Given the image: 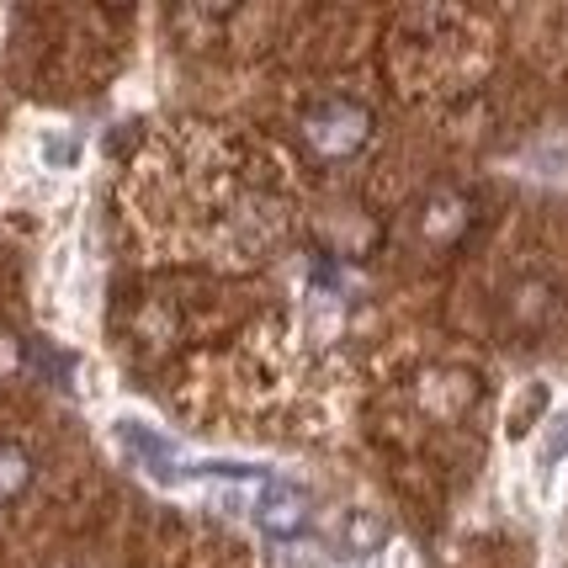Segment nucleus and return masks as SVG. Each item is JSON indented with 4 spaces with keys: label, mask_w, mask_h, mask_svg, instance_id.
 <instances>
[{
    "label": "nucleus",
    "mask_w": 568,
    "mask_h": 568,
    "mask_svg": "<svg viewBox=\"0 0 568 568\" xmlns=\"http://www.w3.org/2000/svg\"><path fill=\"white\" fill-rule=\"evenodd\" d=\"M297 133H303V149H308L320 165H346V160H356V154L372 144L377 123H372L367 101H356V97H320L308 112H303Z\"/></svg>",
    "instance_id": "1"
},
{
    "label": "nucleus",
    "mask_w": 568,
    "mask_h": 568,
    "mask_svg": "<svg viewBox=\"0 0 568 568\" xmlns=\"http://www.w3.org/2000/svg\"><path fill=\"white\" fill-rule=\"evenodd\" d=\"M558 308H564V293H558V282L542 272H526L516 276L505 297H499V320L510 335H542L547 324L558 320Z\"/></svg>",
    "instance_id": "2"
},
{
    "label": "nucleus",
    "mask_w": 568,
    "mask_h": 568,
    "mask_svg": "<svg viewBox=\"0 0 568 568\" xmlns=\"http://www.w3.org/2000/svg\"><path fill=\"white\" fill-rule=\"evenodd\" d=\"M473 223V197L463 192V186H452V181H442V186H430L420 202V213H415V234H420V250H452L463 234H468Z\"/></svg>",
    "instance_id": "3"
},
{
    "label": "nucleus",
    "mask_w": 568,
    "mask_h": 568,
    "mask_svg": "<svg viewBox=\"0 0 568 568\" xmlns=\"http://www.w3.org/2000/svg\"><path fill=\"white\" fill-rule=\"evenodd\" d=\"M255 526L272 542H297L308 531V499L297 495L293 484H266V495L255 505Z\"/></svg>",
    "instance_id": "4"
},
{
    "label": "nucleus",
    "mask_w": 568,
    "mask_h": 568,
    "mask_svg": "<svg viewBox=\"0 0 568 568\" xmlns=\"http://www.w3.org/2000/svg\"><path fill=\"white\" fill-rule=\"evenodd\" d=\"M383 542H388V526L377 510H346V520H341V552L346 558H372V552H383Z\"/></svg>",
    "instance_id": "5"
},
{
    "label": "nucleus",
    "mask_w": 568,
    "mask_h": 568,
    "mask_svg": "<svg viewBox=\"0 0 568 568\" xmlns=\"http://www.w3.org/2000/svg\"><path fill=\"white\" fill-rule=\"evenodd\" d=\"M32 452L17 442H0V505H17L32 489Z\"/></svg>",
    "instance_id": "6"
},
{
    "label": "nucleus",
    "mask_w": 568,
    "mask_h": 568,
    "mask_svg": "<svg viewBox=\"0 0 568 568\" xmlns=\"http://www.w3.org/2000/svg\"><path fill=\"white\" fill-rule=\"evenodd\" d=\"M43 160H49L53 171H70L74 160H80V139L74 133H43Z\"/></svg>",
    "instance_id": "7"
},
{
    "label": "nucleus",
    "mask_w": 568,
    "mask_h": 568,
    "mask_svg": "<svg viewBox=\"0 0 568 568\" xmlns=\"http://www.w3.org/2000/svg\"><path fill=\"white\" fill-rule=\"evenodd\" d=\"M558 457H568V415L552 420V436H547V446H542V468H552Z\"/></svg>",
    "instance_id": "8"
},
{
    "label": "nucleus",
    "mask_w": 568,
    "mask_h": 568,
    "mask_svg": "<svg viewBox=\"0 0 568 568\" xmlns=\"http://www.w3.org/2000/svg\"><path fill=\"white\" fill-rule=\"evenodd\" d=\"M49 568H91V564H85V558H53Z\"/></svg>",
    "instance_id": "9"
}]
</instances>
